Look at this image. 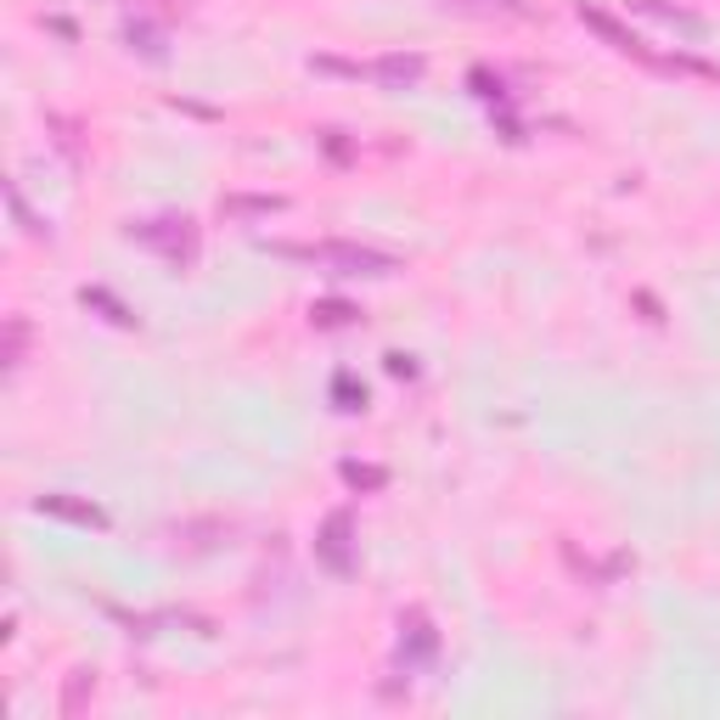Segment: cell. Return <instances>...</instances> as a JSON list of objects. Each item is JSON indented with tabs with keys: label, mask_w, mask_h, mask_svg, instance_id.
I'll return each mask as SVG.
<instances>
[{
	"label": "cell",
	"mask_w": 720,
	"mask_h": 720,
	"mask_svg": "<svg viewBox=\"0 0 720 720\" xmlns=\"http://www.w3.org/2000/svg\"><path fill=\"white\" fill-rule=\"evenodd\" d=\"M332 394H338V411H360V406H367V389H360L354 378H338Z\"/></svg>",
	"instance_id": "obj_17"
},
{
	"label": "cell",
	"mask_w": 720,
	"mask_h": 720,
	"mask_svg": "<svg viewBox=\"0 0 720 720\" xmlns=\"http://www.w3.org/2000/svg\"><path fill=\"white\" fill-rule=\"evenodd\" d=\"M400 659L406 664H417V659H433V648H439V637H433V624L422 619V613H411V619H400Z\"/></svg>",
	"instance_id": "obj_7"
},
{
	"label": "cell",
	"mask_w": 720,
	"mask_h": 720,
	"mask_svg": "<svg viewBox=\"0 0 720 720\" xmlns=\"http://www.w3.org/2000/svg\"><path fill=\"white\" fill-rule=\"evenodd\" d=\"M130 242L152 248L158 259L169 264H192L198 259V226L187 214H152V220H136L130 226Z\"/></svg>",
	"instance_id": "obj_2"
},
{
	"label": "cell",
	"mask_w": 720,
	"mask_h": 720,
	"mask_svg": "<svg viewBox=\"0 0 720 720\" xmlns=\"http://www.w3.org/2000/svg\"><path fill=\"white\" fill-rule=\"evenodd\" d=\"M7 203H12V214H18V226H23L29 237H51V226H40V220L29 214V203H23V192H18V187H7Z\"/></svg>",
	"instance_id": "obj_14"
},
{
	"label": "cell",
	"mask_w": 720,
	"mask_h": 720,
	"mask_svg": "<svg viewBox=\"0 0 720 720\" xmlns=\"http://www.w3.org/2000/svg\"><path fill=\"white\" fill-rule=\"evenodd\" d=\"M79 299H84V310H102L113 327H136V310H124V304H119L113 293H102V288H84Z\"/></svg>",
	"instance_id": "obj_9"
},
{
	"label": "cell",
	"mask_w": 720,
	"mask_h": 720,
	"mask_svg": "<svg viewBox=\"0 0 720 720\" xmlns=\"http://www.w3.org/2000/svg\"><path fill=\"white\" fill-rule=\"evenodd\" d=\"M484 7H496V12H507V18H534L523 0H484Z\"/></svg>",
	"instance_id": "obj_18"
},
{
	"label": "cell",
	"mask_w": 720,
	"mask_h": 720,
	"mask_svg": "<svg viewBox=\"0 0 720 720\" xmlns=\"http://www.w3.org/2000/svg\"><path fill=\"white\" fill-rule=\"evenodd\" d=\"M343 479L354 484V490H383V468H360V462H343Z\"/></svg>",
	"instance_id": "obj_16"
},
{
	"label": "cell",
	"mask_w": 720,
	"mask_h": 720,
	"mask_svg": "<svg viewBox=\"0 0 720 720\" xmlns=\"http://www.w3.org/2000/svg\"><path fill=\"white\" fill-rule=\"evenodd\" d=\"M574 18H580V23H586V29H591V34H597L602 46H613L619 57H630V62H648V68H670L664 57H653V51H648V46H642L637 34H630V29H624V23H619L613 12L591 7V0H580V7H574Z\"/></svg>",
	"instance_id": "obj_3"
},
{
	"label": "cell",
	"mask_w": 720,
	"mask_h": 720,
	"mask_svg": "<svg viewBox=\"0 0 720 720\" xmlns=\"http://www.w3.org/2000/svg\"><path fill=\"white\" fill-rule=\"evenodd\" d=\"M124 40H130L147 62H163V29H158V23H130V29H124Z\"/></svg>",
	"instance_id": "obj_10"
},
{
	"label": "cell",
	"mask_w": 720,
	"mask_h": 720,
	"mask_svg": "<svg viewBox=\"0 0 720 720\" xmlns=\"http://www.w3.org/2000/svg\"><path fill=\"white\" fill-rule=\"evenodd\" d=\"M84 692H97V676H90V670H73V681H68V692H62V714H79Z\"/></svg>",
	"instance_id": "obj_13"
},
{
	"label": "cell",
	"mask_w": 720,
	"mask_h": 720,
	"mask_svg": "<svg viewBox=\"0 0 720 720\" xmlns=\"http://www.w3.org/2000/svg\"><path fill=\"white\" fill-rule=\"evenodd\" d=\"M23 343H29V321H23V316H12V321H7V372H18V367H23Z\"/></svg>",
	"instance_id": "obj_12"
},
{
	"label": "cell",
	"mask_w": 720,
	"mask_h": 720,
	"mask_svg": "<svg viewBox=\"0 0 720 720\" xmlns=\"http://www.w3.org/2000/svg\"><path fill=\"white\" fill-rule=\"evenodd\" d=\"M316 558H321L332 574H349V569H354V558H349V512H332V518H327V529H321V540H316Z\"/></svg>",
	"instance_id": "obj_4"
},
{
	"label": "cell",
	"mask_w": 720,
	"mask_h": 720,
	"mask_svg": "<svg viewBox=\"0 0 720 720\" xmlns=\"http://www.w3.org/2000/svg\"><path fill=\"white\" fill-rule=\"evenodd\" d=\"M288 203L282 198H270V192H226L220 198V214L226 220H270V214H282Z\"/></svg>",
	"instance_id": "obj_5"
},
{
	"label": "cell",
	"mask_w": 720,
	"mask_h": 720,
	"mask_svg": "<svg viewBox=\"0 0 720 720\" xmlns=\"http://www.w3.org/2000/svg\"><path fill=\"white\" fill-rule=\"evenodd\" d=\"M270 253L304 259L316 270H332V277H389V270H400L394 253L367 248V242H270Z\"/></svg>",
	"instance_id": "obj_1"
},
{
	"label": "cell",
	"mask_w": 720,
	"mask_h": 720,
	"mask_svg": "<svg viewBox=\"0 0 720 720\" xmlns=\"http://www.w3.org/2000/svg\"><path fill=\"white\" fill-rule=\"evenodd\" d=\"M389 372H394V378H411L417 367H411V360H406V354H389Z\"/></svg>",
	"instance_id": "obj_19"
},
{
	"label": "cell",
	"mask_w": 720,
	"mask_h": 720,
	"mask_svg": "<svg viewBox=\"0 0 720 720\" xmlns=\"http://www.w3.org/2000/svg\"><path fill=\"white\" fill-rule=\"evenodd\" d=\"M40 512L68 518V523H90V529H102V523H108V512H102L97 501H73V496H46V501H40Z\"/></svg>",
	"instance_id": "obj_8"
},
{
	"label": "cell",
	"mask_w": 720,
	"mask_h": 720,
	"mask_svg": "<svg viewBox=\"0 0 720 720\" xmlns=\"http://www.w3.org/2000/svg\"><path fill=\"white\" fill-rule=\"evenodd\" d=\"M637 7H642V12H653V18H664V23H681V29H692V34L703 29V18H698V12H687V7H670V0H637Z\"/></svg>",
	"instance_id": "obj_11"
},
{
	"label": "cell",
	"mask_w": 720,
	"mask_h": 720,
	"mask_svg": "<svg viewBox=\"0 0 720 720\" xmlns=\"http://www.w3.org/2000/svg\"><path fill=\"white\" fill-rule=\"evenodd\" d=\"M422 68H428V62H422L417 51H389V57H378L367 73H372V79H383V84H417V79H422Z\"/></svg>",
	"instance_id": "obj_6"
},
{
	"label": "cell",
	"mask_w": 720,
	"mask_h": 720,
	"mask_svg": "<svg viewBox=\"0 0 720 720\" xmlns=\"http://www.w3.org/2000/svg\"><path fill=\"white\" fill-rule=\"evenodd\" d=\"M310 321H316V327H349V321H354V310H349V304H338V299H327V304H316V310H310Z\"/></svg>",
	"instance_id": "obj_15"
}]
</instances>
